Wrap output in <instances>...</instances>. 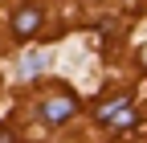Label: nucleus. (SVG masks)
<instances>
[{
    "mask_svg": "<svg viewBox=\"0 0 147 143\" xmlns=\"http://www.w3.org/2000/svg\"><path fill=\"white\" fill-rule=\"evenodd\" d=\"M98 123L106 127H135V111H131V98H115V102H102L98 106Z\"/></svg>",
    "mask_w": 147,
    "mask_h": 143,
    "instance_id": "obj_1",
    "label": "nucleus"
},
{
    "mask_svg": "<svg viewBox=\"0 0 147 143\" xmlns=\"http://www.w3.org/2000/svg\"><path fill=\"white\" fill-rule=\"evenodd\" d=\"M74 111H78V102H74L69 94H57V98H45V102H41V119L49 123V127H61Z\"/></svg>",
    "mask_w": 147,
    "mask_h": 143,
    "instance_id": "obj_2",
    "label": "nucleus"
},
{
    "mask_svg": "<svg viewBox=\"0 0 147 143\" xmlns=\"http://www.w3.org/2000/svg\"><path fill=\"white\" fill-rule=\"evenodd\" d=\"M37 29H41V8H33V4H25L21 12L12 16V33H16V37H33Z\"/></svg>",
    "mask_w": 147,
    "mask_h": 143,
    "instance_id": "obj_3",
    "label": "nucleus"
},
{
    "mask_svg": "<svg viewBox=\"0 0 147 143\" xmlns=\"http://www.w3.org/2000/svg\"><path fill=\"white\" fill-rule=\"evenodd\" d=\"M41 65H45V53H37V49H33V53H25V61H21V74H25V78H33Z\"/></svg>",
    "mask_w": 147,
    "mask_h": 143,
    "instance_id": "obj_4",
    "label": "nucleus"
},
{
    "mask_svg": "<svg viewBox=\"0 0 147 143\" xmlns=\"http://www.w3.org/2000/svg\"><path fill=\"white\" fill-rule=\"evenodd\" d=\"M0 143H16V135L12 131H0Z\"/></svg>",
    "mask_w": 147,
    "mask_h": 143,
    "instance_id": "obj_5",
    "label": "nucleus"
}]
</instances>
